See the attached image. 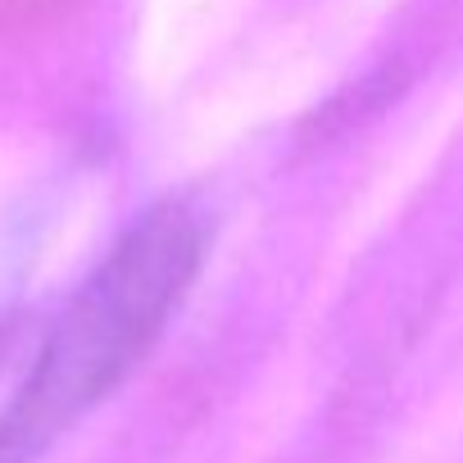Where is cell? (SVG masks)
<instances>
[{
    "label": "cell",
    "mask_w": 463,
    "mask_h": 463,
    "mask_svg": "<svg viewBox=\"0 0 463 463\" xmlns=\"http://www.w3.org/2000/svg\"><path fill=\"white\" fill-rule=\"evenodd\" d=\"M204 264V218L186 200L141 213L46 332L0 413V463H37L155 350Z\"/></svg>",
    "instance_id": "cell-1"
},
{
    "label": "cell",
    "mask_w": 463,
    "mask_h": 463,
    "mask_svg": "<svg viewBox=\"0 0 463 463\" xmlns=\"http://www.w3.org/2000/svg\"><path fill=\"white\" fill-rule=\"evenodd\" d=\"M73 5L78 0H0V37H19V33L46 28Z\"/></svg>",
    "instance_id": "cell-2"
}]
</instances>
